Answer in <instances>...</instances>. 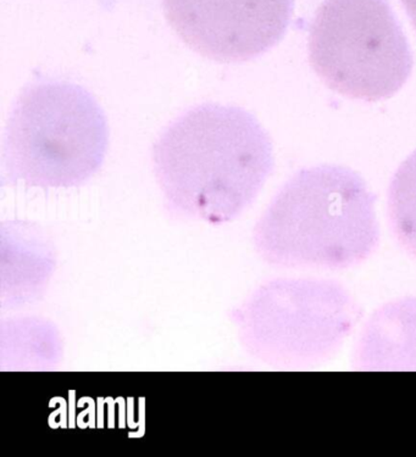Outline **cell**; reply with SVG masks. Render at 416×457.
Masks as SVG:
<instances>
[{
  "label": "cell",
  "instance_id": "8992f818",
  "mask_svg": "<svg viewBox=\"0 0 416 457\" xmlns=\"http://www.w3.org/2000/svg\"><path fill=\"white\" fill-rule=\"evenodd\" d=\"M179 38L205 58L243 62L279 45L295 0H162Z\"/></svg>",
  "mask_w": 416,
  "mask_h": 457
},
{
  "label": "cell",
  "instance_id": "ba28073f",
  "mask_svg": "<svg viewBox=\"0 0 416 457\" xmlns=\"http://www.w3.org/2000/svg\"><path fill=\"white\" fill-rule=\"evenodd\" d=\"M31 235L16 245L10 237L9 260H3L2 302L9 308H20L38 299L54 271V253L41 237Z\"/></svg>",
  "mask_w": 416,
  "mask_h": 457
},
{
  "label": "cell",
  "instance_id": "52a82bcc",
  "mask_svg": "<svg viewBox=\"0 0 416 457\" xmlns=\"http://www.w3.org/2000/svg\"><path fill=\"white\" fill-rule=\"evenodd\" d=\"M351 363L355 371H416V296L391 300L369 316Z\"/></svg>",
  "mask_w": 416,
  "mask_h": 457
},
{
  "label": "cell",
  "instance_id": "9c48e42d",
  "mask_svg": "<svg viewBox=\"0 0 416 457\" xmlns=\"http://www.w3.org/2000/svg\"><path fill=\"white\" fill-rule=\"evenodd\" d=\"M2 353H8L10 365H28L29 370L42 369L46 363H55L62 353L60 340L51 326L39 320L10 321L9 333L3 331Z\"/></svg>",
  "mask_w": 416,
  "mask_h": 457
},
{
  "label": "cell",
  "instance_id": "277c9868",
  "mask_svg": "<svg viewBox=\"0 0 416 457\" xmlns=\"http://www.w3.org/2000/svg\"><path fill=\"white\" fill-rule=\"evenodd\" d=\"M362 319V306L344 283L315 277L270 279L235 313L249 355L285 370L331 362Z\"/></svg>",
  "mask_w": 416,
  "mask_h": 457
},
{
  "label": "cell",
  "instance_id": "30bf717a",
  "mask_svg": "<svg viewBox=\"0 0 416 457\" xmlns=\"http://www.w3.org/2000/svg\"><path fill=\"white\" fill-rule=\"evenodd\" d=\"M387 219L399 246L416 259V150L399 166L389 183Z\"/></svg>",
  "mask_w": 416,
  "mask_h": 457
},
{
  "label": "cell",
  "instance_id": "8fae6325",
  "mask_svg": "<svg viewBox=\"0 0 416 457\" xmlns=\"http://www.w3.org/2000/svg\"><path fill=\"white\" fill-rule=\"evenodd\" d=\"M401 3L416 29V0H401Z\"/></svg>",
  "mask_w": 416,
  "mask_h": 457
},
{
  "label": "cell",
  "instance_id": "5b68a950",
  "mask_svg": "<svg viewBox=\"0 0 416 457\" xmlns=\"http://www.w3.org/2000/svg\"><path fill=\"white\" fill-rule=\"evenodd\" d=\"M309 62L332 91L362 102L394 96L414 56L387 0H325L309 29Z\"/></svg>",
  "mask_w": 416,
  "mask_h": 457
},
{
  "label": "cell",
  "instance_id": "7a4b0ae2",
  "mask_svg": "<svg viewBox=\"0 0 416 457\" xmlns=\"http://www.w3.org/2000/svg\"><path fill=\"white\" fill-rule=\"evenodd\" d=\"M375 203L376 195L354 170L303 169L279 189L256 222V253L279 269L357 268L380 245Z\"/></svg>",
  "mask_w": 416,
  "mask_h": 457
},
{
  "label": "cell",
  "instance_id": "3957f363",
  "mask_svg": "<svg viewBox=\"0 0 416 457\" xmlns=\"http://www.w3.org/2000/svg\"><path fill=\"white\" fill-rule=\"evenodd\" d=\"M108 122L81 86L42 79L26 86L10 110L3 138V179L29 188H72L104 162Z\"/></svg>",
  "mask_w": 416,
  "mask_h": 457
},
{
  "label": "cell",
  "instance_id": "6da1fadb",
  "mask_svg": "<svg viewBox=\"0 0 416 457\" xmlns=\"http://www.w3.org/2000/svg\"><path fill=\"white\" fill-rule=\"evenodd\" d=\"M166 209L221 225L251 208L274 171L269 133L247 110L201 104L172 120L153 145Z\"/></svg>",
  "mask_w": 416,
  "mask_h": 457
}]
</instances>
